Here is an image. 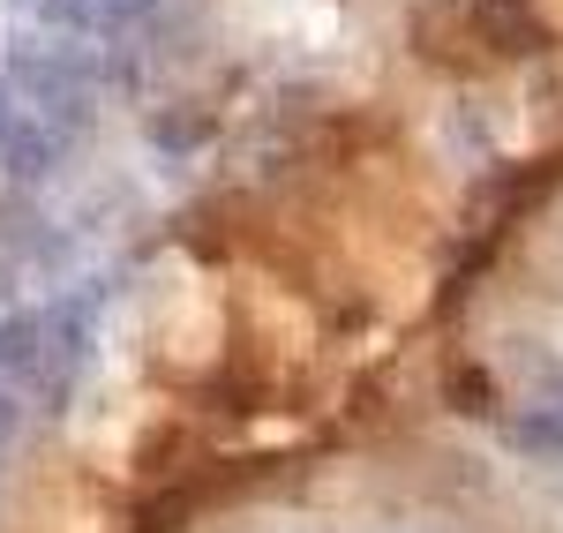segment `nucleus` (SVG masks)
<instances>
[{
	"mask_svg": "<svg viewBox=\"0 0 563 533\" xmlns=\"http://www.w3.org/2000/svg\"><path fill=\"white\" fill-rule=\"evenodd\" d=\"M45 384V315H0V391Z\"/></svg>",
	"mask_w": 563,
	"mask_h": 533,
	"instance_id": "7ed1b4c3",
	"label": "nucleus"
},
{
	"mask_svg": "<svg viewBox=\"0 0 563 533\" xmlns=\"http://www.w3.org/2000/svg\"><path fill=\"white\" fill-rule=\"evenodd\" d=\"M466 23H474V38L488 45V53H504V60H533V53L556 45L549 15H541L533 0H466Z\"/></svg>",
	"mask_w": 563,
	"mask_h": 533,
	"instance_id": "f03ea898",
	"label": "nucleus"
},
{
	"mask_svg": "<svg viewBox=\"0 0 563 533\" xmlns=\"http://www.w3.org/2000/svg\"><path fill=\"white\" fill-rule=\"evenodd\" d=\"M496 436H504V451L511 458H533V466H556L563 458V406H526V413H511V421H496Z\"/></svg>",
	"mask_w": 563,
	"mask_h": 533,
	"instance_id": "20e7f679",
	"label": "nucleus"
},
{
	"mask_svg": "<svg viewBox=\"0 0 563 533\" xmlns=\"http://www.w3.org/2000/svg\"><path fill=\"white\" fill-rule=\"evenodd\" d=\"M76 143H84V129L38 113L31 98H15V90L0 84V174L8 180H45L53 166H68Z\"/></svg>",
	"mask_w": 563,
	"mask_h": 533,
	"instance_id": "f257e3e1",
	"label": "nucleus"
},
{
	"mask_svg": "<svg viewBox=\"0 0 563 533\" xmlns=\"http://www.w3.org/2000/svg\"><path fill=\"white\" fill-rule=\"evenodd\" d=\"M158 143H166V151H180V143H196V135H211V121H196V113H166V121H158Z\"/></svg>",
	"mask_w": 563,
	"mask_h": 533,
	"instance_id": "39448f33",
	"label": "nucleus"
},
{
	"mask_svg": "<svg viewBox=\"0 0 563 533\" xmlns=\"http://www.w3.org/2000/svg\"><path fill=\"white\" fill-rule=\"evenodd\" d=\"M533 399L563 406V360H541V368H533Z\"/></svg>",
	"mask_w": 563,
	"mask_h": 533,
	"instance_id": "423d86ee",
	"label": "nucleus"
},
{
	"mask_svg": "<svg viewBox=\"0 0 563 533\" xmlns=\"http://www.w3.org/2000/svg\"><path fill=\"white\" fill-rule=\"evenodd\" d=\"M15 421H23V391H0V451L15 436Z\"/></svg>",
	"mask_w": 563,
	"mask_h": 533,
	"instance_id": "0eeeda50",
	"label": "nucleus"
}]
</instances>
